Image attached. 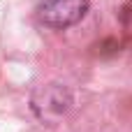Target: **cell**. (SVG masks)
I'll use <instances>...</instances> for the list:
<instances>
[{"mask_svg":"<svg viewBox=\"0 0 132 132\" xmlns=\"http://www.w3.org/2000/svg\"><path fill=\"white\" fill-rule=\"evenodd\" d=\"M86 12L88 0H37V16L49 28H70Z\"/></svg>","mask_w":132,"mask_h":132,"instance_id":"obj_1","label":"cell"}]
</instances>
